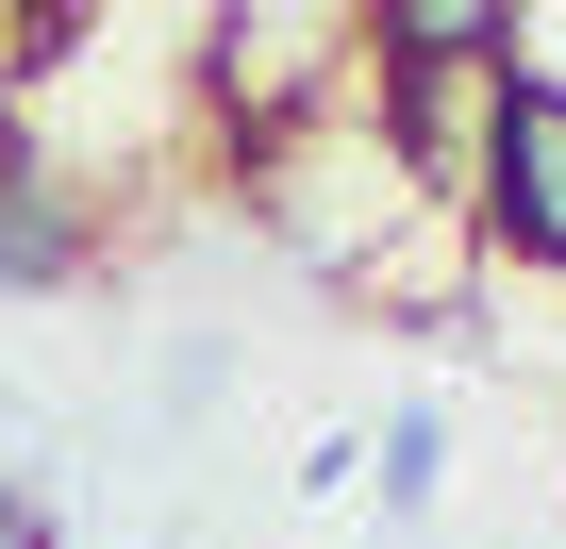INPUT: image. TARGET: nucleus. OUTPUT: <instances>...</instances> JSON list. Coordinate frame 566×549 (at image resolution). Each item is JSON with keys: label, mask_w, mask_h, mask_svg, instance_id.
<instances>
[{"label": "nucleus", "mask_w": 566, "mask_h": 549, "mask_svg": "<svg viewBox=\"0 0 566 549\" xmlns=\"http://www.w3.org/2000/svg\"><path fill=\"white\" fill-rule=\"evenodd\" d=\"M367 51L384 67H516L533 34H516V0H400V18H367Z\"/></svg>", "instance_id": "2"}, {"label": "nucleus", "mask_w": 566, "mask_h": 549, "mask_svg": "<svg viewBox=\"0 0 566 549\" xmlns=\"http://www.w3.org/2000/svg\"><path fill=\"white\" fill-rule=\"evenodd\" d=\"M367 466H384V532H417V516H433V483H450V400H400Z\"/></svg>", "instance_id": "4"}, {"label": "nucleus", "mask_w": 566, "mask_h": 549, "mask_svg": "<svg viewBox=\"0 0 566 549\" xmlns=\"http://www.w3.org/2000/svg\"><path fill=\"white\" fill-rule=\"evenodd\" d=\"M0 450H18V400H0ZM0 483H18V466H0Z\"/></svg>", "instance_id": "5"}, {"label": "nucleus", "mask_w": 566, "mask_h": 549, "mask_svg": "<svg viewBox=\"0 0 566 549\" xmlns=\"http://www.w3.org/2000/svg\"><path fill=\"white\" fill-rule=\"evenodd\" d=\"M67 266H84V200L67 183H0V300L67 284Z\"/></svg>", "instance_id": "3"}, {"label": "nucleus", "mask_w": 566, "mask_h": 549, "mask_svg": "<svg viewBox=\"0 0 566 549\" xmlns=\"http://www.w3.org/2000/svg\"><path fill=\"white\" fill-rule=\"evenodd\" d=\"M467 217L500 233V250H533V266H566V67H500L483 84V183H467Z\"/></svg>", "instance_id": "1"}]
</instances>
